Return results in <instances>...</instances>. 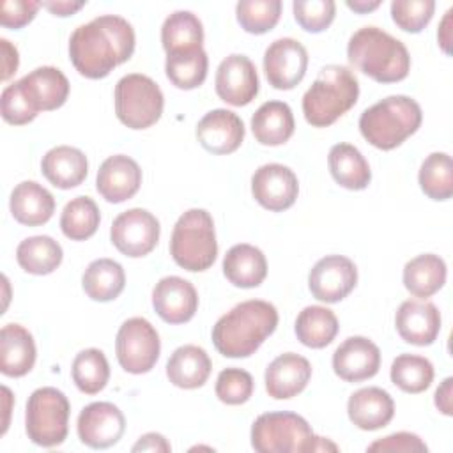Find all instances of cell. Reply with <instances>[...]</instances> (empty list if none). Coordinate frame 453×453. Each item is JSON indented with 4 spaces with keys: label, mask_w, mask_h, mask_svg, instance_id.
Here are the masks:
<instances>
[{
    "label": "cell",
    "mask_w": 453,
    "mask_h": 453,
    "mask_svg": "<svg viewBox=\"0 0 453 453\" xmlns=\"http://www.w3.org/2000/svg\"><path fill=\"white\" fill-rule=\"evenodd\" d=\"M310 377V361L296 352H285L274 357L265 368V391L274 400H288L306 388Z\"/></svg>",
    "instance_id": "22"
},
{
    "label": "cell",
    "mask_w": 453,
    "mask_h": 453,
    "mask_svg": "<svg viewBox=\"0 0 453 453\" xmlns=\"http://www.w3.org/2000/svg\"><path fill=\"white\" fill-rule=\"evenodd\" d=\"M380 368L379 347L365 336H350L333 354V370L345 382L372 379Z\"/></svg>",
    "instance_id": "18"
},
{
    "label": "cell",
    "mask_w": 453,
    "mask_h": 453,
    "mask_svg": "<svg viewBox=\"0 0 453 453\" xmlns=\"http://www.w3.org/2000/svg\"><path fill=\"white\" fill-rule=\"evenodd\" d=\"M159 221L147 209H127L120 212L110 228L113 246L126 257L138 258L149 255L159 241Z\"/></svg>",
    "instance_id": "11"
},
{
    "label": "cell",
    "mask_w": 453,
    "mask_h": 453,
    "mask_svg": "<svg viewBox=\"0 0 453 453\" xmlns=\"http://www.w3.org/2000/svg\"><path fill=\"white\" fill-rule=\"evenodd\" d=\"M327 165L333 179L345 189H365L372 180V170L357 147L336 143L327 154Z\"/></svg>",
    "instance_id": "31"
},
{
    "label": "cell",
    "mask_w": 453,
    "mask_h": 453,
    "mask_svg": "<svg viewBox=\"0 0 453 453\" xmlns=\"http://www.w3.org/2000/svg\"><path fill=\"white\" fill-rule=\"evenodd\" d=\"M253 377L242 368H225L216 379V396L226 405H241L253 395Z\"/></svg>",
    "instance_id": "43"
},
{
    "label": "cell",
    "mask_w": 453,
    "mask_h": 453,
    "mask_svg": "<svg viewBox=\"0 0 453 453\" xmlns=\"http://www.w3.org/2000/svg\"><path fill=\"white\" fill-rule=\"evenodd\" d=\"M278 326L274 304L250 299L235 304L212 327V343L225 357L251 356Z\"/></svg>",
    "instance_id": "2"
},
{
    "label": "cell",
    "mask_w": 453,
    "mask_h": 453,
    "mask_svg": "<svg viewBox=\"0 0 453 453\" xmlns=\"http://www.w3.org/2000/svg\"><path fill=\"white\" fill-rule=\"evenodd\" d=\"M115 352L119 365L126 372L134 375L147 373L159 359V334L147 319L131 317L117 331Z\"/></svg>",
    "instance_id": "10"
},
{
    "label": "cell",
    "mask_w": 453,
    "mask_h": 453,
    "mask_svg": "<svg viewBox=\"0 0 453 453\" xmlns=\"http://www.w3.org/2000/svg\"><path fill=\"white\" fill-rule=\"evenodd\" d=\"M81 285L92 301L106 303L120 296L126 287V274L119 262L111 258H97L87 265L81 276Z\"/></svg>",
    "instance_id": "33"
},
{
    "label": "cell",
    "mask_w": 453,
    "mask_h": 453,
    "mask_svg": "<svg viewBox=\"0 0 453 453\" xmlns=\"http://www.w3.org/2000/svg\"><path fill=\"white\" fill-rule=\"evenodd\" d=\"M2 48V81H7L18 69L19 57L16 46H12L7 39H0Z\"/></svg>",
    "instance_id": "49"
},
{
    "label": "cell",
    "mask_w": 453,
    "mask_h": 453,
    "mask_svg": "<svg viewBox=\"0 0 453 453\" xmlns=\"http://www.w3.org/2000/svg\"><path fill=\"white\" fill-rule=\"evenodd\" d=\"M368 451H396V453H426L428 446L419 435L411 432H396L372 442Z\"/></svg>",
    "instance_id": "47"
},
{
    "label": "cell",
    "mask_w": 453,
    "mask_h": 453,
    "mask_svg": "<svg viewBox=\"0 0 453 453\" xmlns=\"http://www.w3.org/2000/svg\"><path fill=\"white\" fill-rule=\"evenodd\" d=\"M451 12H453V9L446 11V14L439 25V30H437L439 44L446 55L451 53Z\"/></svg>",
    "instance_id": "53"
},
{
    "label": "cell",
    "mask_w": 453,
    "mask_h": 453,
    "mask_svg": "<svg viewBox=\"0 0 453 453\" xmlns=\"http://www.w3.org/2000/svg\"><path fill=\"white\" fill-rule=\"evenodd\" d=\"M196 138L207 152L230 154L235 152L244 140V124L237 113L216 108L198 120Z\"/></svg>",
    "instance_id": "20"
},
{
    "label": "cell",
    "mask_w": 453,
    "mask_h": 453,
    "mask_svg": "<svg viewBox=\"0 0 453 453\" xmlns=\"http://www.w3.org/2000/svg\"><path fill=\"white\" fill-rule=\"evenodd\" d=\"M152 306L168 324H184L198 310V294L191 281L180 276H165L152 288Z\"/></svg>",
    "instance_id": "17"
},
{
    "label": "cell",
    "mask_w": 453,
    "mask_h": 453,
    "mask_svg": "<svg viewBox=\"0 0 453 453\" xmlns=\"http://www.w3.org/2000/svg\"><path fill=\"white\" fill-rule=\"evenodd\" d=\"M212 363L209 354L198 345H182L173 350L166 363V377L182 389L203 386L211 375Z\"/></svg>",
    "instance_id": "29"
},
{
    "label": "cell",
    "mask_w": 453,
    "mask_h": 453,
    "mask_svg": "<svg viewBox=\"0 0 453 453\" xmlns=\"http://www.w3.org/2000/svg\"><path fill=\"white\" fill-rule=\"evenodd\" d=\"M134 30L115 14H103L80 25L69 37V58L74 69L90 80L108 76L113 67L131 58Z\"/></svg>",
    "instance_id": "1"
},
{
    "label": "cell",
    "mask_w": 453,
    "mask_h": 453,
    "mask_svg": "<svg viewBox=\"0 0 453 453\" xmlns=\"http://www.w3.org/2000/svg\"><path fill=\"white\" fill-rule=\"evenodd\" d=\"M78 437L94 449H106L120 441L126 430L122 411L110 402H92L78 416Z\"/></svg>",
    "instance_id": "14"
},
{
    "label": "cell",
    "mask_w": 453,
    "mask_h": 453,
    "mask_svg": "<svg viewBox=\"0 0 453 453\" xmlns=\"http://www.w3.org/2000/svg\"><path fill=\"white\" fill-rule=\"evenodd\" d=\"M170 255L186 271L209 269L218 255L212 216L205 209H189L175 223L170 239Z\"/></svg>",
    "instance_id": "7"
},
{
    "label": "cell",
    "mask_w": 453,
    "mask_h": 453,
    "mask_svg": "<svg viewBox=\"0 0 453 453\" xmlns=\"http://www.w3.org/2000/svg\"><path fill=\"white\" fill-rule=\"evenodd\" d=\"M0 106H2L4 120L12 124V126L28 124V122H32L37 117V113L32 110V106L28 104V101H27L23 90H21L19 80L11 83V85H7L2 90Z\"/></svg>",
    "instance_id": "46"
},
{
    "label": "cell",
    "mask_w": 453,
    "mask_h": 453,
    "mask_svg": "<svg viewBox=\"0 0 453 453\" xmlns=\"http://www.w3.org/2000/svg\"><path fill=\"white\" fill-rule=\"evenodd\" d=\"M251 193L264 209L280 212L294 205L299 193V182L288 166L267 163L255 170L251 177Z\"/></svg>",
    "instance_id": "16"
},
{
    "label": "cell",
    "mask_w": 453,
    "mask_h": 453,
    "mask_svg": "<svg viewBox=\"0 0 453 453\" xmlns=\"http://www.w3.org/2000/svg\"><path fill=\"white\" fill-rule=\"evenodd\" d=\"M294 115L287 103L267 101L251 117V131L258 143L276 147L294 134Z\"/></svg>",
    "instance_id": "30"
},
{
    "label": "cell",
    "mask_w": 453,
    "mask_h": 453,
    "mask_svg": "<svg viewBox=\"0 0 453 453\" xmlns=\"http://www.w3.org/2000/svg\"><path fill=\"white\" fill-rule=\"evenodd\" d=\"M99 221V207L88 196H76L69 200L60 214L62 234L71 241H85L92 237Z\"/></svg>",
    "instance_id": "38"
},
{
    "label": "cell",
    "mask_w": 453,
    "mask_h": 453,
    "mask_svg": "<svg viewBox=\"0 0 453 453\" xmlns=\"http://www.w3.org/2000/svg\"><path fill=\"white\" fill-rule=\"evenodd\" d=\"M9 207L18 223L27 226H39L53 216L55 198L35 180H23L12 189Z\"/></svg>",
    "instance_id": "27"
},
{
    "label": "cell",
    "mask_w": 453,
    "mask_h": 453,
    "mask_svg": "<svg viewBox=\"0 0 453 453\" xmlns=\"http://www.w3.org/2000/svg\"><path fill=\"white\" fill-rule=\"evenodd\" d=\"M446 283V264L439 255L423 253L403 267V285L414 297H430Z\"/></svg>",
    "instance_id": "32"
},
{
    "label": "cell",
    "mask_w": 453,
    "mask_h": 453,
    "mask_svg": "<svg viewBox=\"0 0 453 453\" xmlns=\"http://www.w3.org/2000/svg\"><path fill=\"white\" fill-rule=\"evenodd\" d=\"M391 382L405 393H421L434 380V365L430 359L416 354H400L391 365Z\"/></svg>",
    "instance_id": "41"
},
{
    "label": "cell",
    "mask_w": 453,
    "mask_h": 453,
    "mask_svg": "<svg viewBox=\"0 0 453 453\" xmlns=\"http://www.w3.org/2000/svg\"><path fill=\"white\" fill-rule=\"evenodd\" d=\"M41 170L48 182L55 188L71 189L85 180L88 173V161L80 149L58 145L42 156Z\"/></svg>",
    "instance_id": "25"
},
{
    "label": "cell",
    "mask_w": 453,
    "mask_h": 453,
    "mask_svg": "<svg viewBox=\"0 0 453 453\" xmlns=\"http://www.w3.org/2000/svg\"><path fill=\"white\" fill-rule=\"evenodd\" d=\"M349 62L379 83H396L407 78L411 55L405 44L377 27H363L347 44Z\"/></svg>",
    "instance_id": "3"
},
{
    "label": "cell",
    "mask_w": 453,
    "mask_h": 453,
    "mask_svg": "<svg viewBox=\"0 0 453 453\" xmlns=\"http://www.w3.org/2000/svg\"><path fill=\"white\" fill-rule=\"evenodd\" d=\"M223 274L235 287H258L267 276L265 255L257 246L246 242L235 244L223 258Z\"/></svg>",
    "instance_id": "28"
},
{
    "label": "cell",
    "mask_w": 453,
    "mask_h": 453,
    "mask_svg": "<svg viewBox=\"0 0 453 453\" xmlns=\"http://www.w3.org/2000/svg\"><path fill=\"white\" fill-rule=\"evenodd\" d=\"M292 9L297 25L311 34L326 30L336 14V4L333 0H296Z\"/></svg>",
    "instance_id": "45"
},
{
    "label": "cell",
    "mask_w": 453,
    "mask_h": 453,
    "mask_svg": "<svg viewBox=\"0 0 453 453\" xmlns=\"http://www.w3.org/2000/svg\"><path fill=\"white\" fill-rule=\"evenodd\" d=\"M41 2L32 0H4L2 2V12H0V23L5 28H21L27 23L34 19V16L39 11Z\"/></svg>",
    "instance_id": "48"
},
{
    "label": "cell",
    "mask_w": 453,
    "mask_h": 453,
    "mask_svg": "<svg viewBox=\"0 0 453 453\" xmlns=\"http://www.w3.org/2000/svg\"><path fill=\"white\" fill-rule=\"evenodd\" d=\"M382 2L380 0H375V2H366V0H354V2H347V7L352 9L354 12H359V14H365V12H370L373 9H377Z\"/></svg>",
    "instance_id": "54"
},
{
    "label": "cell",
    "mask_w": 453,
    "mask_h": 453,
    "mask_svg": "<svg viewBox=\"0 0 453 453\" xmlns=\"http://www.w3.org/2000/svg\"><path fill=\"white\" fill-rule=\"evenodd\" d=\"M19 85L35 113L60 108L69 96V81L65 74L53 65L34 69L19 80Z\"/></svg>",
    "instance_id": "23"
},
{
    "label": "cell",
    "mask_w": 453,
    "mask_h": 453,
    "mask_svg": "<svg viewBox=\"0 0 453 453\" xmlns=\"http://www.w3.org/2000/svg\"><path fill=\"white\" fill-rule=\"evenodd\" d=\"M216 94L232 106H246L258 94V74L255 64L239 53L221 60L216 71Z\"/></svg>",
    "instance_id": "15"
},
{
    "label": "cell",
    "mask_w": 453,
    "mask_h": 453,
    "mask_svg": "<svg viewBox=\"0 0 453 453\" xmlns=\"http://www.w3.org/2000/svg\"><path fill=\"white\" fill-rule=\"evenodd\" d=\"M165 97L159 85L140 73L122 76L115 85V113L129 129H147L163 113Z\"/></svg>",
    "instance_id": "9"
},
{
    "label": "cell",
    "mask_w": 453,
    "mask_h": 453,
    "mask_svg": "<svg viewBox=\"0 0 453 453\" xmlns=\"http://www.w3.org/2000/svg\"><path fill=\"white\" fill-rule=\"evenodd\" d=\"M421 120V106L412 97L388 96L361 113L359 131L370 145L391 150L414 134Z\"/></svg>",
    "instance_id": "6"
},
{
    "label": "cell",
    "mask_w": 453,
    "mask_h": 453,
    "mask_svg": "<svg viewBox=\"0 0 453 453\" xmlns=\"http://www.w3.org/2000/svg\"><path fill=\"white\" fill-rule=\"evenodd\" d=\"M435 11L434 0H393L391 18L398 28L409 34L421 32Z\"/></svg>",
    "instance_id": "44"
},
{
    "label": "cell",
    "mask_w": 453,
    "mask_h": 453,
    "mask_svg": "<svg viewBox=\"0 0 453 453\" xmlns=\"http://www.w3.org/2000/svg\"><path fill=\"white\" fill-rule=\"evenodd\" d=\"M207 53L203 48L191 51H179L166 55L165 71L168 80L182 90H191L200 87L207 78Z\"/></svg>",
    "instance_id": "37"
},
{
    "label": "cell",
    "mask_w": 453,
    "mask_h": 453,
    "mask_svg": "<svg viewBox=\"0 0 453 453\" xmlns=\"http://www.w3.org/2000/svg\"><path fill=\"white\" fill-rule=\"evenodd\" d=\"M453 379L446 377L442 380V384L437 388L435 391V407L444 414V416H451L453 414V405H451V395H453Z\"/></svg>",
    "instance_id": "51"
},
{
    "label": "cell",
    "mask_w": 453,
    "mask_h": 453,
    "mask_svg": "<svg viewBox=\"0 0 453 453\" xmlns=\"http://www.w3.org/2000/svg\"><path fill=\"white\" fill-rule=\"evenodd\" d=\"M71 375L76 388L85 395H96L104 389L110 379L108 359L99 349H85L76 354L71 365Z\"/></svg>",
    "instance_id": "39"
},
{
    "label": "cell",
    "mask_w": 453,
    "mask_h": 453,
    "mask_svg": "<svg viewBox=\"0 0 453 453\" xmlns=\"http://www.w3.org/2000/svg\"><path fill=\"white\" fill-rule=\"evenodd\" d=\"M349 419L361 430L384 428L395 416V402L391 395L377 386L354 391L347 402Z\"/></svg>",
    "instance_id": "24"
},
{
    "label": "cell",
    "mask_w": 453,
    "mask_h": 453,
    "mask_svg": "<svg viewBox=\"0 0 453 453\" xmlns=\"http://www.w3.org/2000/svg\"><path fill=\"white\" fill-rule=\"evenodd\" d=\"M235 16L248 34H265L276 27L281 16L280 0H241L235 5Z\"/></svg>",
    "instance_id": "42"
},
{
    "label": "cell",
    "mask_w": 453,
    "mask_h": 453,
    "mask_svg": "<svg viewBox=\"0 0 453 453\" xmlns=\"http://www.w3.org/2000/svg\"><path fill=\"white\" fill-rule=\"evenodd\" d=\"M395 326L403 342L418 347L432 345L441 331V313L434 303L407 299L396 310Z\"/></svg>",
    "instance_id": "21"
},
{
    "label": "cell",
    "mask_w": 453,
    "mask_h": 453,
    "mask_svg": "<svg viewBox=\"0 0 453 453\" xmlns=\"http://www.w3.org/2000/svg\"><path fill=\"white\" fill-rule=\"evenodd\" d=\"M133 451H161V453H168L172 449L170 442L156 432H149L145 435H142L138 439V442L131 448Z\"/></svg>",
    "instance_id": "50"
},
{
    "label": "cell",
    "mask_w": 453,
    "mask_h": 453,
    "mask_svg": "<svg viewBox=\"0 0 453 453\" xmlns=\"http://www.w3.org/2000/svg\"><path fill=\"white\" fill-rule=\"evenodd\" d=\"M142 184V170L138 163L126 156L115 154L106 157L96 177V188L99 195L111 203H120L136 195Z\"/></svg>",
    "instance_id": "19"
},
{
    "label": "cell",
    "mask_w": 453,
    "mask_h": 453,
    "mask_svg": "<svg viewBox=\"0 0 453 453\" xmlns=\"http://www.w3.org/2000/svg\"><path fill=\"white\" fill-rule=\"evenodd\" d=\"M306 69L308 51L292 37L273 41L264 53V71L267 81L278 90L294 88L304 78Z\"/></svg>",
    "instance_id": "13"
},
{
    "label": "cell",
    "mask_w": 453,
    "mask_h": 453,
    "mask_svg": "<svg viewBox=\"0 0 453 453\" xmlns=\"http://www.w3.org/2000/svg\"><path fill=\"white\" fill-rule=\"evenodd\" d=\"M202 21L191 11L172 12L161 27V44L166 55L202 48Z\"/></svg>",
    "instance_id": "35"
},
{
    "label": "cell",
    "mask_w": 453,
    "mask_h": 453,
    "mask_svg": "<svg viewBox=\"0 0 453 453\" xmlns=\"http://www.w3.org/2000/svg\"><path fill=\"white\" fill-rule=\"evenodd\" d=\"M357 96L359 81L349 67L326 65L303 96L304 119L313 127H327L356 104Z\"/></svg>",
    "instance_id": "4"
},
{
    "label": "cell",
    "mask_w": 453,
    "mask_h": 453,
    "mask_svg": "<svg viewBox=\"0 0 453 453\" xmlns=\"http://www.w3.org/2000/svg\"><path fill=\"white\" fill-rule=\"evenodd\" d=\"M69 400L60 389L51 386L35 389L28 396L25 411L28 439L42 448L62 444L69 432Z\"/></svg>",
    "instance_id": "8"
},
{
    "label": "cell",
    "mask_w": 453,
    "mask_h": 453,
    "mask_svg": "<svg viewBox=\"0 0 453 453\" xmlns=\"http://www.w3.org/2000/svg\"><path fill=\"white\" fill-rule=\"evenodd\" d=\"M42 7H46L51 14L55 16H60V18H65V16H71L74 12H78L85 2H73V0H50V2H41Z\"/></svg>",
    "instance_id": "52"
},
{
    "label": "cell",
    "mask_w": 453,
    "mask_h": 453,
    "mask_svg": "<svg viewBox=\"0 0 453 453\" xmlns=\"http://www.w3.org/2000/svg\"><path fill=\"white\" fill-rule=\"evenodd\" d=\"M251 446L258 453L338 451L329 439L313 434L308 421L294 412H265L251 425Z\"/></svg>",
    "instance_id": "5"
},
{
    "label": "cell",
    "mask_w": 453,
    "mask_h": 453,
    "mask_svg": "<svg viewBox=\"0 0 453 453\" xmlns=\"http://www.w3.org/2000/svg\"><path fill=\"white\" fill-rule=\"evenodd\" d=\"M62 246L50 235L23 239L16 248V260L28 274H50L62 262Z\"/></svg>",
    "instance_id": "36"
},
{
    "label": "cell",
    "mask_w": 453,
    "mask_h": 453,
    "mask_svg": "<svg viewBox=\"0 0 453 453\" xmlns=\"http://www.w3.org/2000/svg\"><path fill=\"white\" fill-rule=\"evenodd\" d=\"M338 319L333 310L319 304L303 308L294 326L297 340L310 349H322L329 345L338 334Z\"/></svg>",
    "instance_id": "34"
},
{
    "label": "cell",
    "mask_w": 453,
    "mask_h": 453,
    "mask_svg": "<svg viewBox=\"0 0 453 453\" xmlns=\"http://www.w3.org/2000/svg\"><path fill=\"white\" fill-rule=\"evenodd\" d=\"M35 342L19 324H5L0 331V370L7 377L27 375L35 363Z\"/></svg>",
    "instance_id": "26"
},
{
    "label": "cell",
    "mask_w": 453,
    "mask_h": 453,
    "mask_svg": "<svg viewBox=\"0 0 453 453\" xmlns=\"http://www.w3.org/2000/svg\"><path fill=\"white\" fill-rule=\"evenodd\" d=\"M357 283L356 264L343 255H327L320 258L308 274L311 296L322 303H338L345 299Z\"/></svg>",
    "instance_id": "12"
},
{
    "label": "cell",
    "mask_w": 453,
    "mask_h": 453,
    "mask_svg": "<svg viewBox=\"0 0 453 453\" xmlns=\"http://www.w3.org/2000/svg\"><path fill=\"white\" fill-rule=\"evenodd\" d=\"M418 180L421 191L437 202L448 200L453 195V163L446 152H432L421 163Z\"/></svg>",
    "instance_id": "40"
}]
</instances>
